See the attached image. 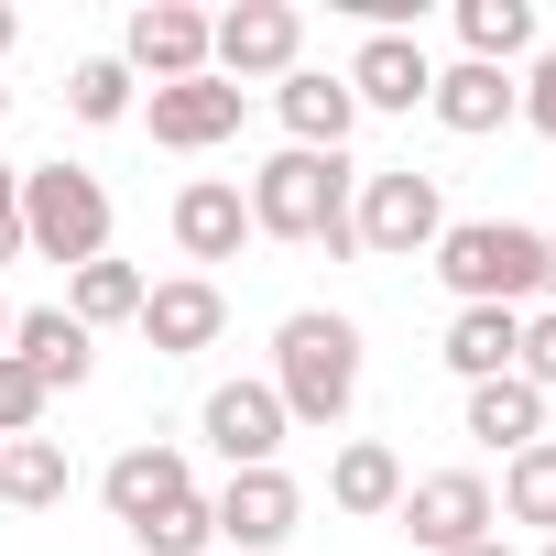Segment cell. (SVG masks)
Segmentation results:
<instances>
[{"mask_svg": "<svg viewBox=\"0 0 556 556\" xmlns=\"http://www.w3.org/2000/svg\"><path fill=\"white\" fill-rule=\"evenodd\" d=\"M273 404H285V426H339L361 404V328L328 306H295L273 328Z\"/></svg>", "mask_w": 556, "mask_h": 556, "instance_id": "6da1fadb", "label": "cell"}, {"mask_svg": "<svg viewBox=\"0 0 556 556\" xmlns=\"http://www.w3.org/2000/svg\"><path fill=\"white\" fill-rule=\"evenodd\" d=\"M350 197H361L350 153H295L285 142L251 175V229L262 240H306V251H350Z\"/></svg>", "mask_w": 556, "mask_h": 556, "instance_id": "7a4b0ae2", "label": "cell"}, {"mask_svg": "<svg viewBox=\"0 0 556 556\" xmlns=\"http://www.w3.org/2000/svg\"><path fill=\"white\" fill-rule=\"evenodd\" d=\"M437 285L458 295V306H534L545 295V229H523V218H447V240H437Z\"/></svg>", "mask_w": 556, "mask_h": 556, "instance_id": "3957f363", "label": "cell"}, {"mask_svg": "<svg viewBox=\"0 0 556 556\" xmlns=\"http://www.w3.org/2000/svg\"><path fill=\"white\" fill-rule=\"evenodd\" d=\"M23 240L45 251V262H99L110 251V186L88 175V164H23Z\"/></svg>", "mask_w": 556, "mask_h": 556, "instance_id": "277c9868", "label": "cell"}, {"mask_svg": "<svg viewBox=\"0 0 556 556\" xmlns=\"http://www.w3.org/2000/svg\"><path fill=\"white\" fill-rule=\"evenodd\" d=\"M437 240H447V197H437V175H415V164L361 175V197H350V251H371V262H415V251H437Z\"/></svg>", "mask_w": 556, "mask_h": 556, "instance_id": "5b68a950", "label": "cell"}, {"mask_svg": "<svg viewBox=\"0 0 556 556\" xmlns=\"http://www.w3.org/2000/svg\"><path fill=\"white\" fill-rule=\"evenodd\" d=\"M295 55H306V12H295V0H240V12L207 23V77H229V88L295 77Z\"/></svg>", "mask_w": 556, "mask_h": 556, "instance_id": "8992f818", "label": "cell"}, {"mask_svg": "<svg viewBox=\"0 0 556 556\" xmlns=\"http://www.w3.org/2000/svg\"><path fill=\"white\" fill-rule=\"evenodd\" d=\"M404 534L426 545V556H458V545H480V534H502V513H491V480L480 469H437V480H404Z\"/></svg>", "mask_w": 556, "mask_h": 556, "instance_id": "52a82bcc", "label": "cell"}, {"mask_svg": "<svg viewBox=\"0 0 556 556\" xmlns=\"http://www.w3.org/2000/svg\"><path fill=\"white\" fill-rule=\"evenodd\" d=\"M295 513H306V491H295L285 469H229V491L207 502L218 545H240V556H273V545L295 534Z\"/></svg>", "mask_w": 556, "mask_h": 556, "instance_id": "ba28073f", "label": "cell"}, {"mask_svg": "<svg viewBox=\"0 0 556 556\" xmlns=\"http://www.w3.org/2000/svg\"><path fill=\"white\" fill-rule=\"evenodd\" d=\"M121 66H131V77H153V88L207 77V12H186V0H142L131 34H121Z\"/></svg>", "mask_w": 556, "mask_h": 556, "instance_id": "9c48e42d", "label": "cell"}, {"mask_svg": "<svg viewBox=\"0 0 556 556\" xmlns=\"http://www.w3.org/2000/svg\"><path fill=\"white\" fill-rule=\"evenodd\" d=\"M164 361H186V350H218V328H229V295L207 285V273H175V285H142V317H131Z\"/></svg>", "mask_w": 556, "mask_h": 556, "instance_id": "30bf717a", "label": "cell"}, {"mask_svg": "<svg viewBox=\"0 0 556 556\" xmlns=\"http://www.w3.org/2000/svg\"><path fill=\"white\" fill-rule=\"evenodd\" d=\"M207 447L229 469H273V447H285V404H273V382H218L207 393Z\"/></svg>", "mask_w": 556, "mask_h": 556, "instance_id": "8fae6325", "label": "cell"}, {"mask_svg": "<svg viewBox=\"0 0 556 556\" xmlns=\"http://www.w3.org/2000/svg\"><path fill=\"white\" fill-rule=\"evenodd\" d=\"M229 131H240V88H229V77L153 88V142H164V153H218Z\"/></svg>", "mask_w": 556, "mask_h": 556, "instance_id": "7c38bea8", "label": "cell"}, {"mask_svg": "<svg viewBox=\"0 0 556 556\" xmlns=\"http://www.w3.org/2000/svg\"><path fill=\"white\" fill-rule=\"evenodd\" d=\"M426 110H437L458 142H480V131H502V121L523 110V77H513V66H437Z\"/></svg>", "mask_w": 556, "mask_h": 556, "instance_id": "4fadbf2b", "label": "cell"}, {"mask_svg": "<svg viewBox=\"0 0 556 556\" xmlns=\"http://www.w3.org/2000/svg\"><path fill=\"white\" fill-rule=\"evenodd\" d=\"M240 240H251V197H240L229 175H197V186L175 197V251H186V262H240Z\"/></svg>", "mask_w": 556, "mask_h": 556, "instance_id": "5bb4252c", "label": "cell"}, {"mask_svg": "<svg viewBox=\"0 0 556 556\" xmlns=\"http://www.w3.org/2000/svg\"><path fill=\"white\" fill-rule=\"evenodd\" d=\"M12 361H23L45 393H77V382L99 371V350H88V328H77L66 306H23V317H12Z\"/></svg>", "mask_w": 556, "mask_h": 556, "instance_id": "9a60e30c", "label": "cell"}, {"mask_svg": "<svg viewBox=\"0 0 556 556\" xmlns=\"http://www.w3.org/2000/svg\"><path fill=\"white\" fill-rule=\"evenodd\" d=\"M197 491V469H186V447H121L110 469H99V502L121 513V523H153L164 502H186Z\"/></svg>", "mask_w": 556, "mask_h": 556, "instance_id": "2e32d148", "label": "cell"}, {"mask_svg": "<svg viewBox=\"0 0 556 556\" xmlns=\"http://www.w3.org/2000/svg\"><path fill=\"white\" fill-rule=\"evenodd\" d=\"M426 88H437V66H426L415 34H371V45L350 55V99H361V110H426Z\"/></svg>", "mask_w": 556, "mask_h": 556, "instance_id": "e0dca14e", "label": "cell"}, {"mask_svg": "<svg viewBox=\"0 0 556 556\" xmlns=\"http://www.w3.org/2000/svg\"><path fill=\"white\" fill-rule=\"evenodd\" d=\"M273 99H285V131H295V153H339V142H350V121H361L350 77H317V66H295Z\"/></svg>", "mask_w": 556, "mask_h": 556, "instance_id": "ac0fdd59", "label": "cell"}, {"mask_svg": "<svg viewBox=\"0 0 556 556\" xmlns=\"http://www.w3.org/2000/svg\"><path fill=\"white\" fill-rule=\"evenodd\" d=\"M437 361H447L458 382H502V371L523 361V317H513V306H458V317H447V350H437Z\"/></svg>", "mask_w": 556, "mask_h": 556, "instance_id": "d6986e66", "label": "cell"}, {"mask_svg": "<svg viewBox=\"0 0 556 556\" xmlns=\"http://www.w3.org/2000/svg\"><path fill=\"white\" fill-rule=\"evenodd\" d=\"M469 437H480V447H502V458H513V447H534V437H545V393H534L523 371L469 382Z\"/></svg>", "mask_w": 556, "mask_h": 556, "instance_id": "ffe728a7", "label": "cell"}, {"mask_svg": "<svg viewBox=\"0 0 556 556\" xmlns=\"http://www.w3.org/2000/svg\"><path fill=\"white\" fill-rule=\"evenodd\" d=\"M328 502H339V513H393V502H404V458H393L382 437H350V447L328 458Z\"/></svg>", "mask_w": 556, "mask_h": 556, "instance_id": "44dd1931", "label": "cell"}, {"mask_svg": "<svg viewBox=\"0 0 556 556\" xmlns=\"http://www.w3.org/2000/svg\"><path fill=\"white\" fill-rule=\"evenodd\" d=\"M66 491H77V469H66L55 437H12V447H0V502H12V513H55Z\"/></svg>", "mask_w": 556, "mask_h": 556, "instance_id": "7402d4cb", "label": "cell"}, {"mask_svg": "<svg viewBox=\"0 0 556 556\" xmlns=\"http://www.w3.org/2000/svg\"><path fill=\"white\" fill-rule=\"evenodd\" d=\"M66 317H77L88 339H99V328H121V317H142V273H131V262H110V251H99V262H77Z\"/></svg>", "mask_w": 556, "mask_h": 556, "instance_id": "603a6c76", "label": "cell"}, {"mask_svg": "<svg viewBox=\"0 0 556 556\" xmlns=\"http://www.w3.org/2000/svg\"><path fill=\"white\" fill-rule=\"evenodd\" d=\"M458 34H469V66H513L534 45V12L523 0H458Z\"/></svg>", "mask_w": 556, "mask_h": 556, "instance_id": "cb8c5ba5", "label": "cell"}, {"mask_svg": "<svg viewBox=\"0 0 556 556\" xmlns=\"http://www.w3.org/2000/svg\"><path fill=\"white\" fill-rule=\"evenodd\" d=\"M491 513H513V523H556V437L513 447V469H502V502H491Z\"/></svg>", "mask_w": 556, "mask_h": 556, "instance_id": "d4e9b609", "label": "cell"}, {"mask_svg": "<svg viewBox=\"0 0 556 556\" xmlns=\"http://www.w3.org/2000/svg\"><path fill=\"white\" fill-rule=\"evenodd\" d=\"M131 99H142V88H131V66H121V55L66 66V110H77V121H131Z\"/></svg>", "mask_w": 556, "mask_h": 556, "instance_id": "484cf974", "label": "cell"}, {"mask_svg": "<svg viewBox=\"0 0 556 556\" xmlns=\"http://www.w3.org/2000/svg\"><path fill=\"white\" fill-rule=\"evenodd\" d=\"M131 545H142V556H207V545H218V523H207V502L186 491V502H164L153 523H131Z\"/></svg>", "mask_w": 556, "mask_h": 556, "instance_id": "4316f807", "label": "cell"}, {"mask_svg": "<svg viewBox=\"0 0 556 556\" xmlns=\"http://www.w3.org/2000/svg\"><path fill=\"white\" fill-rule=\"evenodd\" d=\"M45 404H55V393H45L12 350H0V447H12V437H34V426H45Z\"/></svg>", "mask_w": 556, "mask_h": 556, "instance_id": "83f0119b", "label": "cell"}, {"mask_svg": "<svg viewBox=\"0 0 556 556\" xmlns=\"http://www.w3.org/2000/svg\"><path fill=\"white\" fill-rule=\"evenodd\" d=\"M513 371H523L534 393H556V306H534V317H523V361H513Z\"/></svg>", "mask_w": 556, "mask_h": 556, "instance_id": "f1b7e54d", "label": "cell"}, {"mask_svg": "<svg viewBox=\"0 0 556 556\" xmlns=\"http://www.w3.org/2000/svg\"><path fill=\"white\" fill-rule=\"evenodd\" d=\"M523 121H534V131H545V142H556V55H545V66H534V77H523Z\"/></svg>", "mask_w": 556, "mask_h": 556, "instance_id": "f546056e", "label": "cell"}, {"mask_svg": "<svg viewBox=\"0 0 556 556\" xmlns=\"http://www.w3.org/2000/svg\"><path fill=\"white\" fill-rule=\"evenodd\" d=\"M0 218H23V164H0Z\"/></svg>", "mask_w": 556, "mask_h": 556, "instance_id": "4dcf8cb0", "label": "cell"}, {"mask_svg": "<svg viewBox=\"0 0 556 556\" xmlns=\"http://www.w3.org/2000/svg\"><path fill=\"white\" fill-rule=\"evenodd\" d=\"M23 251H34V240H23V218H0V262H23Z\"/></svg>", "mask_w": 556, "mask_h": 556, "instance_id": "1f68e13d", "label": "cell"}, {"mask_svg": "<svg viewBox=\"0 0 556 556\" xmlns=\"http://www.w3.org/2000/svg\"><path fill=\"white\" fill-rule=\"evenodd\" d=\"M12 45H23V23H12V0H0V55H12Z\"/></svg>", "mask_w": 556, "mask_h": 556, "instance_id": "d6a6232c", "label": "cell"}, {"mask_svg": "<svg viewBox=\"0 0 556 556\" xmlns=\"http://www.w3.org/2000/svg\"><path fill=\"white\" fill-rule=\"evenodd\" d=\"M545 306H556V229H545Z\"/></svg>", "mask_w": 556, "mask_h": 556, "instance_id": "836d02e7", "label": "cell"}, {"mask_svg": "<svg viewBox=\"0 0 556 556\" xmlns=\"http://www.w3.org/2000/svg\"><path fill=\"white\" fill-rule=\"evenodd\" d=\"M458 556H513V545H502V534H480V545H458Z\"/></svg>", "mask_w": 556, "mask_h": 556, "instance_id": "e575fe53", "label": "cell"}, {"mask_svg": "<svg viewBox=\"0 0 556 556\" xmlns=\"http://www.w3.org/2000/svg\"><path fill=\"white\" fill-rule=\"evenodd\" d=\"M0 350H12V306H0Z\"/></svg>", "mask_w": 556, "mask_h": 556, "instance_id": "d590c367", "label": "cell"}, {"mask_svg": "<svg viewBox=\"0 0 556 556\" xmlns=\"http://www.w3.org/2000/svg\"><path fill=\"white\" fill-rule=\"evenodd\" d=\"M0 121H12V88H0Z\"/></svg>", "mask_w": 556, "mask_h": 556, "instance_id": "8d00e7d4", "label": "cell"}, {"mask_svg": "<svg viewBox=\"0 0 556 556\" xmlns=\"http://www.w3.org/2000/svg\"><path fill=\"white\" fill-rule=\"evenodd\" d=\"M534 556H556V534H545V545H534Z\"/></svg>", "mask_w": 556, "mask_h": 556, "instance_id": "74e56055", "label": "cell"}]
</instances>
